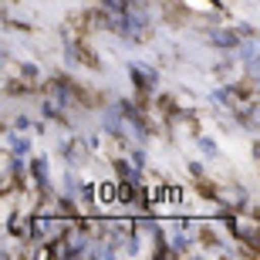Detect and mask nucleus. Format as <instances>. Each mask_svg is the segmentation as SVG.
I'll use <instances>...</instances> for the list:
<instances>
[{
	"instance_id": "1",
	"label": "nucleus",
	"mask_w": 260,
	"mask_h": 260,
	"mask_svg": "<svg viewBox=\"0 0 260 260\" xmlns=\"http://www.w3.org/2000/svg\"><path fill=\"white\" fill-rule=\"evenodd\" d=\"M213 41H216L220 48H233V44H237V38H233V34H213Z\"/></svg>"
}]
</instances>
